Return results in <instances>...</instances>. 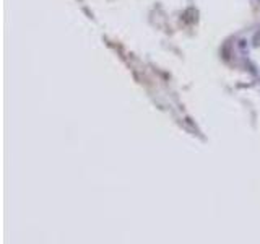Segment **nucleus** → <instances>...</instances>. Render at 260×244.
I'll return each mask as SVG.
<instances>
[]
</instances>
